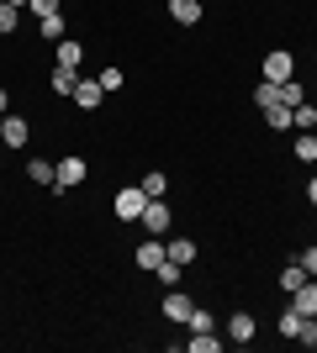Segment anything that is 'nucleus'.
<instances>
[{
	"instance_id": "f257e3e1",
	"label": "nucleus",
	"mask_w": 317,
	"mask_h": 353,
	"mask_svg": "<svg viewBox=\"0 0 317 353\" xmlns=\"http://www.w3.org/2000/svg\"><path fill=\"white\" fill-rule=\"evenodd\" d=\"M137 221L148 227V237H164L169 227H175V211H169L164 201H148V206H143V216H137Z\"/></svg>"
},
{
	"instance_id": "f03ea898",
	"label": "nucleus",
	"mask_w": 317,
	"mask_h": 353,
	"mask_svg": "<svg viewBox=\"0 0 317 353\" xmlns=\"http://www.w3.org/2000/svg\"><path fill=\"white\" fill-rule=\"evenodd\" d=\"M291 74H296V59H291L286 48H275V53H265V79H270V85H286Z\"/></svg>"
},
{
	"instance_id": "7ed1b4c3",
	"label": "nucleus",
	"mask_w": 317,
	"mask_h": 353,
	"mask_svg": "<svg viewBox=\"0 0 317 353\" xmlns=\"http://www.w3.org/2000/svg\"><path fill=\"white\" fill-rule=\"evenodd\" d=\"M143 206H148V195H143V185H133V190L117 195V221H137L143 216Z\"/></svg>"
},
{
	"instance_id": "20e7f679",
	"label": "nucleus",
	"mask_w": 317,
	"mask_h": 353,
	"mask_svg": "<svg viewBox=\"0 0 317 353\" xmlns=\"http://www.w3.org/2000/svg\"><path fill=\"white\" fill-rule=\"evenodd\" d=\"M85 174H90V163L75 153V159H64V163H59V179H53V190H75Z\"/></svg>"
},
{
	"instance_id": "39448f33",
	"label": "nucleus",
	"mask_w": 317,
	"mask_h": 353,
	"mask_svg": "<svg viewBox=\"0 0 317 353\" xmlns=\"http://www.w3.org/2000/svg\"><path fill=\"white\" fill-rule=\"evenodd\" d=\"M101 101H106L101 79H79V85H75V105H79V111H95Z\"/></svg>"
},
{
	"instance_id": "423d86ee",
	"label": "nucleus",
	"mask_w": 317,
	"mask_h": 353,
	"mask_svg": "<svg viewBox=\"0 0 317 353\" xmlns=\"http://www.w3.org/2000/svg\"><path fill=\"white\" fill-rule=\"evenodd\" d=\"M27 137H32V121H27V117H6L0 143H6V148H27Z\"/></svg>"
},
{
	"instance_id": "0eeeda50",
	"label": "nucleus",
	"mask_w": 317,
	"mask_h": 353,
	"mask_svg": "<svg viewBox=\"0 0 317 353\" xmlns=\"http://www.w3.org/2000/svg\"><path fill=\"white\" fill-rule=\"evenodd\" d=\"M159 264H164V243H159V237L137 243V269H159Z\"/></svg>"
},
{
	"instance_id": "6e6552de",
	"label": "nucleus",
	"mask_w": 317,
	"mask_h": 353,
	"mask_svg": "<svg viewBox=\"0 0 317 353\" xmlns=\"http://www.w3.org/2000/svg\"><path fill=\"white\" fill-rule=\"evenodd\" d=\"M169 16H175L180 27H196L201 21V0H169Z\"/></svg>"
},
{
	"instance_id": "1a4fd4ad",
	"label": "nucleus",
	"mask_w": 317,
	"mask_h": 353,
	"mask_svg": "<svg viewBox=\"0 0 317 353\" xmlns=\"http://www.w3.org/2000/svg\"><path fill=\"white\" fill-rule=\"evenodd\" d=\"M191 311H196V306H191V295H180V290L164 295V316H169V322H185Z\"/></svg>"
},
{
	"instance_id": "9d476101",
	"label": "nucleus",
	"mask_w": 317,
	"mask_h": 353,
	"mask_svg": "<svg viewBox=\"0 0 317 353\" xmlns=\"http://www.w3.org/2000/svg\"><path fill=\"white\" fill-rule=\"evenodd\" d=\"M265 127H275V132L296 127V105H270V111H265Z\"/></svg>"
},
{
	"instance_id": "9b49d317",
	"label": "nucleus",
	"mask_w": 317,
	"mask_h": 353,
	"mask_svg": "<svg viewBox=\"0 0 317 353\" xmlns=\"http://www.w3.org/2000/svg\"><path fill=\"white\" fill-rule=\"evenodd\" d=\"M291 306L302 311V316H317V280H307V285H302V290L291 295Z\"/></svg>"
},
{
	"instance_id": "f8f14e48",
	"label": "nucleus",
	"mask_w": 317,
	"mask_h": 353,
	"mask_svg": "<svg viewBox=\"0 0 317 353\" xmlns=\"http://www.w3.org/2000/svg\"><path fill=\"white\" fill-rule=\"evenodd\" d=\"M164 253H169V259H175V264H196V243H191V237H175V243H164Z\"/></svg>"
},
{
	"instance_id": "ddd939ff",
	"label": "nucleus",
	"mask_w": 317,
	"mask_h": 353,
	"mask_svg": "<svg viewBox=\"0 0 317 353\" xmlns=\"http://www.w3.org/2000/svg\"><path fill=\"white\" fill-rule=\"evenodd\" d=\"M307 280H312V274H307L302 264H286V269H280V290H286V295H296Z\"/></svg>"
},
{
	"instance_id": "4468645a",
	"label": "nucleus",
	"mask_w": 317,
	"mask_h": 353,
	"mask_svg": "<svg viewBox=\"0 0 317 353\" xmlns=\"http://www.w3.org/2000/svg\"><path fill=\"white\" fill-rule=\"evenodd\" d=\"M227 338H233V343H249V338H254V316H249V311H238V316L227 322Z\"/></svg>"
},
{
	"instance_id": "2eb2a0df",
	"label": "nucleus",
	"mask_w": 317,
	"mask_h": 353,
	"mask_svg": "<svg viewBox=\"0 0 317 353\" xmlns=\"http://www.w3.org/2000/svg\"><path fill=\"white\" fill-rule=\"evenodd\" d=\"M48 85H53V95H75L79 74H75V69H53V74H48Z\"/></svg>"
},
{
	"instance_id": "dca6fc26",
	"label": "nucleus",
	"mask_w": 317,
	"mask_h": 353,
	"mask_svg": "<svg viewBox=\"0 0 317 353\" xmlns=\"http://www.w3.org/2000/svg\"><path fill=\"white\" fill-rule=\"evenodd\" d=\"M27 174H32V185H53V179H59V163L32 159V163H27Z\"/></svg>"
},
{
	"instance_id": "f3484780",
	"label": "nucleus",
	"mask_w": 317,
	"mask_h": 353,
	"mask_svg": "<svg viewBox=\"0 0 317 353\" xmlns=\"http://www.w3.org/2000/svg\"><path fill=\"white\" fill-rule=\"evenodd\" d=\"M164 190H169L164 169H148V174H143V195H148V201H164Z\"/></svg>"
},
{
	"instance_id": "a211bd4d",
	"label": "nucleus",
	"mask_w": 317,
	"mask_h": 353,
	"mask_svg": "<svg viewBox=\"0 0 317 353\" xmlns=\"http://www.w3.org/2000/svg\"><path fill=\"white\" fill-rule=\"evenodd\" d=\"M16 27H21V6H11V0H0V37H11Z\"/></svg>"
},
{
	"instance_id": "6ab92c4d",
	"label": "nucleus",
	"mask_w": 317,
	"mask_h": 353,
	"mask_svg": "<svg viewBox=\"0 0 317 353\" xmlns=\"http://www.w3.org/2000/svg\"><path fill=\"white\" fill-rule=\"evenodd\" d=\"M79 59H85V48L69 37V43H59V69H79Z\"/></svg>"
},
{
	"instance_id": "aec40b11",
	"label": "nucleus",
	"mask_w": 317,
	"mask_h": 353,
	"mask_svg": "<svg viewBox=\"0 0 317 353\" xmlns=\"http://www.w3.org/2000/svg\"><path fill=\"white\" fill-rule=\"evenodd\" d=\"M302 322H307L302 311H296V306H286V311H280V338H296V332H302Z\"/></svg>"
},
{
	"instance_id": "412c9836",
	"label": "nucleus",
	"mask_w": 317,
	"mask_h": 353,
	"mask_svg": "<svg viewBox=\"0 0 317 353\" xmlns=\"http://www.w3.org/2000/svg\"><path fill=\"white\" fill-rule=\"evenodd\" d=\"M254 105H259V111H270V105H280V85H270V79H265V85L254 90Z\"/></svg>"
},
{
	"instance_id": "4be33fe9",
	"label": "nucleus",
	"mask_w": 317,
	"mask_h": 353,
	"mask_svg": "<svg viewBox=\"0 0 317 353\" xmlns=\"http://www.w3.org/2000/svg\"><path fill=\"white\" fill-rule=\"evenodd\" d=\"M185 348H191V353H217L222 343L211 338V332H191V338H185Z\"/></svg>"
},
{
	"instance_id": "5701e85b",
	"label": "nucleus",
	"mask_w": 317,
	"mask_h": 353,
	"mask_svg": "<svg viewBox=\"0 0 317 353\" xmlns=\"http://www.w3.org/2000/svg\"><path fill=\"white\" fill-rule=\"evenodd\" d=\"M296 159H302V163H317V132H302V137H296Z\"/></svg>"
},
{
	"instance_id": "b1692460",
	"label": "nucleus",
	"mask_w": 317,
	"mask_h": 353,
	"mask_svg": "<svg viewBox=\"0 0 317 353\" xmlns=\"http://www.w3.org/2000/svg\"><path fill=\"white\" fill-rule=\"evenodd\" d=\"M153 274H159V285H169V290H175V285H180V264H175V259H169V253H164V264L153 269Z\"/></svg>"
},
{
	"instance_id": "393cba45",
	"label": "nucleus",
	"mask_w": 317,
	"mask_h": 353,
	"mask_svg": "<svg viewBox=\"0 0 317 353\" xmlns=\"http://www.w3.org/2000/svg\"><path fill=\"white\" fill-rule=\"evenodd\" d=\"M280 105H307V90L296 85V79H286V85H280Z\"/></svg>"
},
{
	"instance_id": "a878e982",
	"label": "nucleus",
	"mask_w": 317,
	"mask_h": 353,
	"mask_svg": "<svg viewBox=\"0 0 317 353\" xmlns=\"http://www.w3.org/2000/svg\"><path fill=\"white\" fill-rule=\"evenodd\" d=\"M37 32H43V37H64V16L53 11V16H37Z\"/></svg>"
},
{
	"instance_id": "bb28decb",
	"label": "nucleus",
	"mask_w": 317,
	"mask_h": 353,
	"mask_svg": "<svg viewBox=\"0 0 317 353\" xmlns=\"http://www.w3.org/2000/svg\"><path fill=\"white\" fill-rule=\"evenodd\" d=\"M185 327H191V332H211V311H191V316H185Z\"/></svg>"
},
{
	"instance_id": "cd10ccee",
	"label": "nucleus",
	"mask_w": 317,
	"mask_h": 353,
	"mask_svg": "<svg viewBox=\"0 0 317 353\" xmlns=\"http://www.w3.org/2000/svg\"><path fill=\"white\" fill-rule=\"evenodd\" d=\"M101 90H106V95H117V90H122V69H117V63L101 69Z\"/></svg>"
},
{
	"instance_id": "c85d7f7f",
	"label": "nucleus",
	"mask_w": 317,
	"mask_h": 353,
	"mask_svg": "<svg viewBox=\"0 0 317 353\" xmlns=\"http://www.w3.org/2000/svg\"><path fill=\"white\" fill-rule=\"evenodd\" d=\"M296 343H307V348H317V316H307L302 332H296Z\"/></svg>"
},
{
	"instance_id": "c756f323",
	"label": "nucleus",
	"mask_w": 317,
	"mask_h": 353,
	"mask_svg": "<svg viewBox=\"0 0 317 353\" xmlns=\"http://www.w3.org/2000/svg\"><path fill=\"white\" fill-rule=\"evenodd\" d=\"M296 264H302V269H307V274H312V280H317V248H307V253H302V259H296Z\"/></svg>"
},
{
	"instance_id": "7c9ffc66",
	"label": "nucleus",
	"mask_w": 317,
	"mask_h": 353,
	"mask_svg": "<svg viewBox=\"0 0 317 353\" xmlns=\"http://www.w3.org/2000/svg\"><path fill=\"white\" fill-rule=\"evenodd\" d=\"M32 11H37V16H53V11H59V0H32Z\"/></svg>"
},
{
	"instance_id": "2f4dec72",
	"label": "nucleus",
	"mask_w": 317,
	"mask_h": 353,
	"mask_svg": "<svg viewBox=\"0 0 317 353\" xmlns=\"http://www.w3.org/2000/svg\"><path fill=\"white\" fill-rule=\"evenodd\" d=\"M307 201H312V206H317V174L307 179Z\"/></svg>"
},
{
	"instance_id": "473e14b6",
	"label": "nucleus",
	"mask_w": 317,
	"mask_h": 353,
	"mask_svg": "<svg viewBox=\"0 0 317 353\" xmlns=\"http://www.w3.org/2000/svg\"><path fill=\"white\" fill-rule=\"evenodd\" d=\"M6 105H11V95H6V90H0V111H6Z\"/></svg>"
},
{
	"instance_id": "72a5a7b5",
	"label": "nucleus",
	"mask_w": 317,
	"mask_h": 353,
	"mask_svg": "<svg viewBox=\"0 0 317 353\" xmlns=\"http://www.w3.org/2000/svg\"><path fill=\"white\" fill-rule=\"evenodd\" d=\"M0 132H6V111H0Z\"/></svg>"
},
{
	"instance_id": "f704fd0d",
	"label": "nucleus",
	"mask_w": 317,
	"mask_h": 353,
	"mask_svg": "<svg viewBox=\"0 0 317 353\" xmlns=\"http://www.w3.org/2000/svg\"><path fill=\"white\" fill-rule=\"evenodd\" d=\"M11 6H32V0H11Z\"/></svg>"
},
{
	"instance_id": "c9c22d12",
	"label": "nucleus",
	"mask_w": 317,
	"mask_h": 353,
	"mask_svg": "<svg viewBox=\"0 0 317 353\" xmlns=\"http://www.w3.org/2000/svg\"><path fill=\"white\" fill-rule=\"evenodd\" d=\"M312 90H317V79H312Z\"/></svg>"
}]
</instances>
